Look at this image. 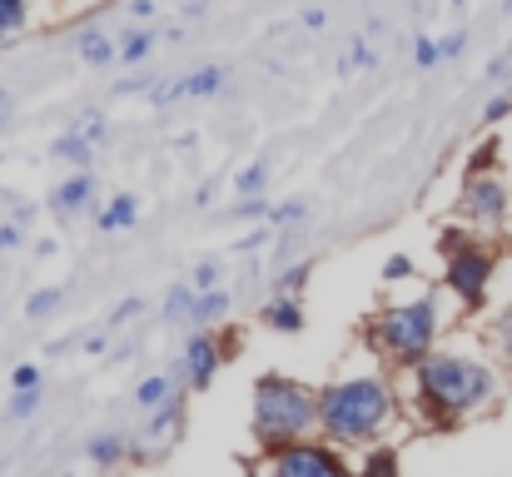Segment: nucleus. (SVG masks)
Returning <instances> with one entry per match:
<instances>
[{
	"label": "nucleus",
	"mask_w": 512,
	"mask_h": 477,
	"mask_svg": "<svg viewBox=\"0 0 512 477\" xmlns=\"http://www.w3.org/2000/svg\"><path fill=\"white\" fill-rule=\"evenodd\" d=\"M408 373H413V408L438 428H453V423L483 413L503 393L493 363H483L473 353H453V348H433Z\"/></svg>",
	"instance_id": "f257e3e1"
},
{
	"label": "nucleus",
	"mask_w": 512,
	"mask_h": 477,
	"mask_svg": "<svg viewBox=\"0 0 512 477\" xmlns=\"http://www.w3.org/2000/svg\"><path fill=\"white\" fill-rule=\"evenodd\" d=\"M398 423V393L383 368H353L319 388V428L339 448H368Z\"/></svg>",
	"instance_id": "f03ea898"
},
{
	"label": "nucleus",
	"mask_w": 512,
	"mask_h": 477,
	"mask_svg": "<svg viewBox=\"0 0 512 477\" xmlns=\"http://www.w3.org/2000/svg\"><path fill=\"white\" fill-rule=\"evenodd\" d=\"M438 328H443L438 299L423 294V299L388 304L383 314L368 318L363 343H368V353H373L383 368H403V373H408L418 358H428V353L438 348Z\"/></svg>",
	"instance_id": "7ed1b4c3"
},
{
	"label": "nucleus",
	"mask_w": 512,
	"mask_h": 477,
	"mask_svg": "<svg viewBox=\"0 0 512 477\" xmlns=\"http://www.w3.org/2000/svg\"><path fill=\"white\" fill-rule=\"evenodd\" d=\"M249 423H254V443L264 453L299 443V438H314V433H324L319 428V388L269 373L254 383V418Z\"/></svg>",
	"instance_id": "20e7f679"
},
{
	"label": "nucleus",
	"mask_w": 512,
	"mask_h": 477,
	"mask_svg": "<svg viewBox=\"0 0 512 477\" xmlns=\"http://www.w3.org/2000/svg\"><path fill=\"white\" fill-rule=\"evenodd\" d=\"M498 274V254L483 244H458L453 254H443V289L463 304V309H483L488 304V284Z\"/></svg>",
	"instance_id": "39448f33"
},
{
	"label": "nucleus",
	"mask_w": 512,
	"mask_h": 477,
	"mask_svg": "<svg viewBox=\"0 0 512 477\" xmlns=\"http://www.w3.org/2000/svg\"><path fill=\"white\" fill-rule=\"evenodd\" d=\"M264 473H279V477H329V473H348L353 463L339 453L334 438L314 443V438H299V443H284L269 453V463H259Z\"/></svg>",
	"instance_id": "423d86ee"
},
{
	"label": "nucleus",
	"mask_w": 512,
	"mask_h": 477,
	"mask_svg": "<svg viewBox=\"0 0 512 477\" xmlns=\"http://www.w3.org/2000/svg\"><path fill=\"white\" fill-rule=\"evenodd\" d=\"M458 214H463L473 229H483V234L503 229V219H508V184H503L493 169L468 174V184H463V194H458Z\"/></svg>",
	"instance_id": "0eeeda50"
},
{
	"label": "nucleus",
	"mask_w": 512,
	"mask_h": 477,
	"mask_svg": "<svg viewBox=\"0 0 512 477\" xmlns=\"http://www.w3.org/2000/svg\"><path fill=\"white\" fill-rule=\"evenodd\" d=\"M224 353H229V343H219L209 328H194L189 333V343H184V358H179V383L189 388V393H204L209 383H214V373H219V363H224Z\"/></svg>",
	"instance_id": "6e6552de"
},
{
	"label": "nucleus",
	"mask_w": 512,
	"mask_h": 477,
	"mask_svg": "<svg viewBox=\"0 0 512 477\" xmlns=\"http://www.w3.org/2000/svg\"><path fill=\"white\" fill-rule=\"evenodd\" d=\"M179 433H184V388H174L160 408H150L145 443H150L155 453H165V448H174V443H179Z\"/></svg>",
	"instance_id": "1a4fd4ad"
},
{
	"label": "nucleus",
	"mask_w": 512,
	"mask_h": 477,
	"mask_svg": "<svg viewBox=\"0 0 512 477\" xmlns=\"http://www.w3.org/2000/svg\"><path fill=\"white\" fill-rule=\"evenodd\" d=\"M90 204H95V174H90V169L70 174V179L55 184V194H50V214H55V219H75V214L90 209Z\"/></svg>",
	"instance_id": "9d476101"
},
{
	"label": "nucleus",
	"mask_w": 512,
	"mask_h": 477,
	"mask_svg": "<svg viewBox=\"0 0 512 477\" xmlns=\"http://www.w3.org/2000/svg\"><path fill=\"white\" fill-rule=\"evenodd\" d=\"M95 224H100V234H120V229H135L140 224V199L135 194H115L100 214H95Z\"/></svg>",
	"instance_id": "9b49d317"
},
{
	"label": "nucleus",
	"mask_w": 512,
	"mask_h": 477,
	"mask_svg": "<svg viewBox=\"0 0 512 477\" xmlns=\"http://www.w3.org/2000/svg\"><path fill=\"white\" fill-rule=\"evenodd\" d=\"M224 314H229V294H224V289H199V294H194L189 328H214Z\"/></svg>",
	"instance_id": "f8f14e48"
},
{
	"label": "nucleus",
	"mask_w": 512,
	"mask_h": 477,
	"mask_svg": "<svg viewBox=\"0 0 512 477\" xmlns=\"http://www.w3.org/2000/svg\"><path fill=\"white\" fill-rule=\"evenodd\" d=\"M264 328H274V333H299V328H304L299 299H294V294H279V299L264 309Z\"/></svg>",
	"instance_id": "ddd939ff"
},
{
	"label": "nucleus",
	"mask_w": 512,
	"mask_h": 477,
	"mask_svg": "<svg viewBox=\"0 0 512 477\" xmlns=\"http://www.w3.org/2000/svg\"><path fill=\"white\" fill-rule=\"evenodd\" d=\"M85 458L100 463V468H115V463L130 458V438H120V433H100V438L85 443Z\"/></svg>",
	"instance_id": "4468645a"
},
{
	"label": "nucleus",
	"mask_w": 512,
	"mask_h": 477,
	"mask_svg": "<svg viewBox=\"0 0 512 477\" xmlns=\"http://www.w3.org/2000/svg\"><path fill=\"white\" fill-rule=\"evenodd\" d=\"M174 388H184V383H179V373H150V378H145V383H140V388H135V408H140V413H150V408H160V403H165V398H170Z\"/></svg>",
	"instance_id": "2eb2a0df"
},
{
	"label": "nucleus",
	"mask_w": 512,
	"mask_h": 477,
	"mask_svg": "<svg viewBox=\"0 0 512 477\" xmlns=\"http://www.w3.org/2000/svg\"><path fill=\"white\" fill-rule=\"evenodd\" d=\"M358 473L368 477V473H398L403 468V458H398V443H368V453L353 463Z\"/></svg>",
	"instance_id": "dca6fc26"
},
{
	"label": "nucleus",
	"mask_w": 512,
	"mask_h": 477,
	"mask_svg": "<svg viewBox=\"0 0 512 477\" xmlns=\"http://www.w3.org/2000/svg\"><path fill=\"white\" fill-rule=\"evenodd\" d=\"M80 60L85 65H110V60H120V45L110 35H100V30H85L80 35Z\"/></svg>",
	"instance_id": "f3484780"
},
{
	"label": "nucleus",
	"mask_w": 512,
	"mask_h": 477,
	"mask_svg": "<svg viewBox=\"0 0 512 477\" xmlns=\"http://www.w3.org/2000/svg\"><path fill=\"white\" fill-rule=\"evenodd\" d=\"M194 279L189 284H174L170 294H165V323H189V314H194Z\"/></svg>",
	"instance_id": "a211bd4d"
},
{
	"label": "nucleus",
	"mask_w": 512,
	"mask_h": 477,
	"mask_svg": "<svg viewBox=\"0 0 512 477\" xmlns=\"http://www.w3.org/2000/svg\"><path fill=\"white\" fill-rule=\"evenodd\" d=\"M30 25V0H0V40H15Z\"/></svg>",
	"instance_id": "6ab92c4d"
},
{
	"label": "nucleus",
	"mask_w": 512,
	"mask_h": 477,
	"mask_svg": "<svg viewBox=\"0 0 512 477\" xmlns=\"http://www.w3.org/2000/svg\"><path fill=\"white\" fill-rule=\"evenodd\" d=\"M40 403H45V393H40V388H15V393H10V403H5V413H10L15 423H25V418H35V413H40Z\"/></svg>",
	"instance_id": "aec40b11"
},
{
	"label": "nucleus",
	"mask_w": 512,
	"mask_h": 477,
	"mask_svg": "<svg viewBox=\"0 0 512 477\" xmlns=\"http://www.w3.org/2000/svg\"><path fill=\"white\" fill-rule=\"evenodd\" d=\"M90 150H95V145H90L80 130H70V135H60V140L50 145V155L55 159H75V164H90Z\"/></svg>",
	"instance_id": "412c9836"
},
{
	"label": "nucleus",
	"mask_w": 512,
	"mask_h": 477,
	"mask_svg": "<svg viewBox=\"0 0 512 477\" xmlns=\"http://www.w3.org/2000/svg\"><path fill=\"white\" fill-rule=\"evenodd\" d=\"M150 50H155V35H150V30H130V35L120 40V60H125V65L150 60Z\"/></svg>",
	"instance_id": "4be33fe9"
},
{
	"label": "nucleus",
	"mask_w": 512,
	"mask_h": 477,
	"mask_svg": "<svg viewBox=\"0 0 512 477\" xmlns=\"http://www.w3.org/2000/svg\"><path fill=\"white\" fill-rule=\"evenodd\" d=\"M60 304H65V289H40V294H30V304H25V318H35V323H40V318L55 314Z\"/></svg>",
	"instance_id": "5701e85b"
},
{
	"label": "nucleus",
	"mask_w": 512,
	"mask_h": 477,
	"mask_svg": "<svg viewBox=\"0 0 512 477\" xmlns=\"http://www.w3.org/2000/svg\"><path fill=\"white\" fill-rule=\"evenodd\" d=\"M264 184H269V164H249V169L234 174V189L239 194H264Z\"/></svg>",
	"instance_id": "b1692460"
},
{
	"label": "nucleus",
	"mask_w": 512,
	"mask_h": 477,
	"mask_svg": "<svg viewBox=\"0 0 512 477\" xmlns=\"http://www.w3.org/2000/svg\"><path fill=\"white\" fill-rule=\"evenodd\" d=\"M269 219L279 224V229H299V224H309V204H279V209H269Z\"/></svg>",
	"instance_id": "393cba45"
},
{
	"label": "nucleus",
	"mask_w": 512,
	"mask_h": 477,
	"mask_svg": "<svg viewBox=\"0 0 512 477\" xmlns=\"http://www.w3.org/2000/svg\"><path fill=\"white\" fill-rule=\"evenodd\" d=\"M413 60H418V70H433V65L443 60V40H428V35H418V40H413Z\"/></svg>",
	"instance_id": "a878e982"
},
{
	"label": "nucleus",
	"mask_w": 512,
	"mask_h": 477,
	"mask_svg": "<svg viewBox=\"0 0 512 477\" xmlns=\"http://www.w3.org/2000/svg\"><path fill=\"white\" fill-rule=\"evenodd\" d=\"M229 219H269V204H264V194H239V204L229 209Z\"/></svg>",
	"instance_id": "bb28decb"
},
{
	"label": "nucleus",
	"mask_w": 512,
	"mask_h": 477,
	"mask_svg": "<svg viewBox=\"0 0 512 477\" xmlns=\"http://www.w3.org/2000/svg\"><path fill=\"white\" fill-rule=\"evenodd\" d=\"M189 279H194V289H219V279H224V269H219V259H199Z\"/></svg>",
	"instance_id": "cd10ccee"
},
{
	"label": "nucleus",
	"mask_w": 512,
	"mask_h": 477,
	"mask_svg": "<svg viewBox=\"0 0 512 477\" xmlns=\"http://www.w3.org/2000/svg\"><path fill=\"white\" fill-rule=\"evenodd\" d=\"M309 274H314V264H309V259H299L294 269H284V274H279V294H299Z\"/></svg>",
	"instance_id": "c85d7f7f"
},
{
	"label": "nucleus",
	"mask_w": 512,
	"mask_h": 477,
	"mask_svg": "<svg viewBox=\"0 0 512 477\" xmlns=\"http://www.w3.org/2000/svg\"><path fill=\"white\" fill-rule=\"evenodd\" d=\"M373 60H378V55L368 50V40H353V50H348V60H343V75H348V70H373Z\"/></svg>",
	"instance_id": "c756f323"
},
{
	"label": "nucleus",
	"mask_w": 512,
	"mask_h": 477,
	"mask_svg": "<svg viewBox=\"0 0 512 477\" xmlns=\"http://www.w3.org/2000/svg\"><path fill=\"white\" fill-rule=\"evenodd\" d=\"M75 130H80V135H85L90 145H105V140H110V130H105V120H100V115H85V120H80Z\"/></svg>",
	"instance_id": "7c9ffc66"
},
{
	"label": "nucleus",
	"mask_w": 512,
	"mask_h": 477,
	"mask_svg": "<svg viewBox=\"0 0 512 477\" xmlns=\"http://www.w3.org/2000/svg\"><path fill=\"white\" fill-rule=\"evenodd\" d=\"M383 279H388V284H398V279H413V259H408V254H393V259L383 264Z\"/></svg>",
	"instance_id": "2f4dec72"
},
{
	"label": "nucleus",
	"mask_w": 512,
	"mask_h": 477,
	"mask_svg": "<svg viewBox=\"0 0 512 477\" xmlns=\"http://www.w3.org/2000/svg\"><path fill=\"white\" fill-rule=\"evenodd\" d=\"M493 159H498V140L478 145V150H473V159H468V174H483V169H493Z\"/></svg>",
	"instance_id": "473e14b6"
},
{
	"label": "nucleus",
	"mask_w": 512,
	"mask_h": 477,
	"mask_svg": "<svg viewBox=\"0 0 512 477\" xmlns=\"http://www.w3.org/2000/svg\"><path fill=\"white\" fill-rule=\"evenodd\" d=\"M140 309H145V304H140V299H120V304H115V309H110V328H125V323H130V318H140Z\"/></svg>",
	"instance_id": "72a5a7b5"
},
{
	"label": "nucleus",
	"mask_w": 512,
	"mask_h": 477,
	"mask_svg": "<svg viewBox=\"0 0 512 477\" xmlns=\"http://www.w3.org/2000/svg\"><path fill=\"white\" fill-rule=\"evenodd\" d=\"M493 343H498V353L512 363V314H503L498 323H493Z\"/></svg>",
	"instance_id": "f704fd0d"
},
{
	"label": "nucleus",
	"mask_w": 512,
	"mask_h": 477,
	"mask_svg": "<svg viewBox=\"0 0 512 477\" xmlns=\"http://www.w3.org/2000/svg\"><path fill=\"white\" fill-rule=\"evenodd\" d=\"M10 388H40V368H35V363H15Z\"/></svg>",
	"instance_id": "c9c22d12"
},
{
	"label": "nucleus",
	"mask_w": 512,
	"mask_h": 477,
	"mask_svg": "<svg viewBox=\"0 0 512 477\" xmlns=\"http://www.w3.org/2000/svg\"><path fill=\"white\" fill-rule=\"evenodd\" d=\"M20 239H25V224H20V219H10V224H0V254H10V249H20Z\"/></svg>",
	"instance_id": "e433bc0d"
},
{
	"label": "nucleus",
	"mask_w": 512,
	"mask_h": 477,
	"mask_svg": "<svg viewBox=\"0 0 512 477\" xmlns=\"http://www.w3.org/2000/svg\"><path fill=\"white\" fill-rule=\"evenodd\" d=\"M508 115H512V95H498V100H488L483 125H498V120H508Z\"/></svg>",
	"instance_id": "4c0bfd02"
},
{
	"label": "nucleus",
	"mask_w": 512,
	"mask_h": 477,
	"mask_svg": "<svg viewBox=\"0 0 512 477\" xmlns=\"http://www.w3.org/2000/svg\"><path fill=\"white\" fill-rule=\"evenodd\" d=\"M463 45H468V35H463V30H453V35L443 40V60H458V55H463Z\"/></svg>",
	"instance_id": "58836bf2"
},
{
	"label": "nucleus",
	"mask_w": 512,
	"mask_h": 477,
	"mask_svg": "<svg viewBox=\"0 0 512 477\" xmlns=\"http://www.w3.org/2000/svg\"><path fill=\"white\" fill-rule=\"evenodd\" d=\"M130 15L135 20H155L160 15V0H130Z\"/></svg>",
	"instance_id": "ea45409f"
},
{
	"label": "nucleus",
	"mask_w": 512,
	"mask_h": 477,
	"mask_svg": "<svg viewBox=\"0 0 512 477\" xmlns=\"http://www.w3.org/2000/svg\"><path fill=\"white\" fill-rule=\"evenodd\" d=\"M259 244H269V234H264V229H254V234H244V239H239L234 249H239V254H249V249H259Z\"/></svg>",
	"instance_id": "a19ab883"
},
{
	"label": "nucleus",
	"mask_w": 512,
	"mask_h": 477,
	"mask_svg": "<svg viewBox=\"0 0 512 477\" xmlns=\"http://www.w3.org/2000/svg\"><path fill=\"white\" fill-rule=\"evenodd\" d=\"M304 25H309V30H324L329 15H324V10H304Z\"/></svg>",
	"instance_id": "79ce46f5"
},
{
	"label": "nucleus",
	"mask_w": 512,
	"mask_h": 477,
	"mask_svg": "<svg viewBox=\"0 0 512 477\" xmlns=\"http://www.w3.org/2000/svg\"><path fill=\"white\" fill-rule=\"evenodd\" d=\"M209 199H214V184H199V189H194V204L209 209Z\"/></svg>",
	"instance_id": "37998d69"
},
{
	"label": "nucleus",
	"mask_w": 512,
	"mask_h": 477,
	"mask_svg": "<svg viewBox=\"0 0 512 477\" xmlns=\"http://www.w3.org/2000/svg\"><path fill=\"white\" fill-rule=\"evenodd\" d=\"M15 219H20V224H30V219H35V204H25V199H15Z\"/></svg>",
	"instance_id": "c03bdc74"
},
{
	"label": "nucleus",
	"mask_w": 512,
	"mask_h": 477,
	"mask_svg": "<svg viewBox=\"0 0 512 477\" xmlns=\"http://www.w3.org/2000/svg\"><path fill=\"white\" fill-rule=\"evenodd\" d=\"M5 120H10V90H0V130H5Z\"/></svg>",
	"instance_id": "a18cd8bd"
},
{
	"label": "nucleus",
	"mask_w": 512,
	"mask_h": 477,
	"mask_svg": "<svg viewBox=\"0 0 512 477\" xmlns=\"http://www.w3.org/2000/svg\"><path fill=\"white\" fill-rule=\"evenodd\" d=\"M508 299H512V274H508Z\"/></svg>",
	"instance_id": "49530a36"
}]
</instances>
